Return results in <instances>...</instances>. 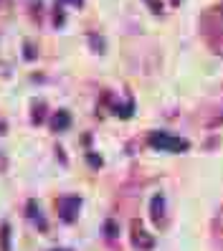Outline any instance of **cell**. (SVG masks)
<instances>
[{"mask_svg":"<svg viewBox=\"0 0 223 251\" xmlns=\"http://www.w3.org/2000/svg\"><path fill=\"white\" fill-rule=\"evenodd\" d=\"M147 142H150L152 147H157V150H165V152H185L190 147L185 140L170 135V132H162V129L160 132H150V135H147Z\"/></svg>","mask_w":223,"mask_h":251,"instance_id":"6da1fadb","label":"cell"},{"mask_svg":"<svg viewBox=\"0 0 223 251\" xmlns=\"http://www.w3.org/2000/svg\"><path fill=\"white\" fill-rule=\"evenodd\" d=\"M79 208H81V198L79 196H61L56 201V211H58V218L64 224H74L79 218Z\"/></svg>","mask_w":223,"mask_h":251,"instance_id":"7a4b0ae2","label":"cell"},{"mask_svg":"<svg viewBox=\"0 0 223 251\" xmlns=\"http://www.w3.org/2000/svg\"><path fill=\"white\" fill-rule=\"evenodd\" d=\"M132 244L140 251H150L155 246V236L142 226V221H132Z\"/></svg>","mask_w":223,"mask_h":251,"instance_id":"3957f363","label":"cell"},{"mask_svg":"<svg viewBox=\"0 0 223 251\" xmlns=\"http://www.w3.org/2000/svg\"><path fill=\"white\" fill-rule=\"evenodd\" d=\"M150 216H152V221H155V226H165V198H162L160 193L150 201Z\"/></svg>","mask_w":223,"mask_h":251,"instance_id":"277c9868","label":"cell"},{"mask_svg":"<svg viewBox=\"0 0 223 251\" xmlns=\"http://www.w3.org/2000/svg\"><path fill=\"white\" fill-rule=\"evenodd\" d=\"M69 125H71V114H69L66 109L56 112V114L51 117V129H56V132H64Z\"/></svg>","mask_w":223,"mask_h":251,"instance_id":"5b68a950","label":"cell"},{"mask_svg":"<svg viewBox=\"0 0 223 251\" xmlns=\"http://www.w3.org/2000/svg\"><path fill=\"white\" fill-rule=\"evenodd\" d=\"M213 236H216V241H218L221 249H223V205H221V211H218V216H216V221H213Z\"/></svg>","mask_w":223,"mask_h":251,"instance_id":"8992f818","label":"cell"},{"mask_svg":"<svg viewBox=\"0 0 223 251\" xmlns=\"http://www.w3.org/2000/svg\"><path fill=\"white\" fill-rule=\"evenodd\" d=\"M0 251H10V226H0Z\"/></svg>","mask_w":223,"mask_h":251,"instance_id":"52a82bcc","label":"cell"},{"mask_svg":"<svg viewBox=\"0 0 223 251\" xmlns=\"http://www.w3.org/2000/svg\"><path fill=\"white\" fill-rule=\"evenodd\" d=\"M28 216H31V218H36L41 228H43V226H46V224H43V218L38 216V205H36V201H31V203H28Z\"/></svg>","mask_w":223,"mask_h":251,"instance_id":"ba28073f","label":"cell"},{"mask_svg":"<svg viewBox=\"0 0 223 251\" xmlns=\"http://www.w3.org/2000/svg\"><path fill=\"white\" fill-rule=\"evenodd\" d=\"M43 112H46V107H43L41 101H38V104H36V114H33V122H36V125L43 120Z\"/></svg>","mask_w":223,"mask_h":251,"instance_id":"9c48e42d","label":"cell"},{"mask_svg":"<svg viewBox=\"0 0 223 251\" xmlns=\"http://www.w3.org/2000/svg\"><path fill=\"white\" fill-rule=\"evenodd\" d=\"M104 233H107V236H114V239H117V224L107 221V224H104Z\"/></svg>","mask_w":223,"mask_h":251,"instance_id":"30bf717a","label":"cell"},{"mask_svg":"<svg viewBox=\"0 0 223 251\" xmlns=\"http://www.w3.org/2000/svg\"><path fill=\"white\" fill-rule=\"evenodd\" d=\"M58 5H74V8H81L84 5V0H56Z\"/></svg>","mask_w":223,"mask_h":251,"instance_id":"8fae6325","label":"cell"},{"mask_svg":"<svg viewBox=\"0 0 223 251\" xmlns=\"http://www.w3.org/2000/svg\"><path fill=\"white\" fill-rule=\"evenodd\" d=\"M150 3V10H155V13H162V5H160V0H147Z\"/></svg>","mask_w":223,"mask_h":251,"instance_id":"7c38bea8","label":"cell"},{"mask_svg":"<svg viewBox=\"0 0 223 251\" xmlns=\"http://www.w3.org/2000/svg\"><path fill=\"white\" fill-rule=\"evenodd\" d=\"M86 160H89V162H92V165H99V162H101V160H99L97 155H86Z\"/></svg>","mask_w":223,"mask_h":251,"instance_id":"4fadbf2b","label":"cell"},{"mask_svg":"<svg viewBox=\"0 0 223 251\" xmlns=\"http://www.w3.org/2000/svg\"><path fill=\"white\" fill-rule=\"evenodd\" d=\"M53 251H71V249H53Z\"/></svg>","mask_w":223,"mask_h":251,"instance_id":"5bb4252c","label":"cell"}]
</instances>
